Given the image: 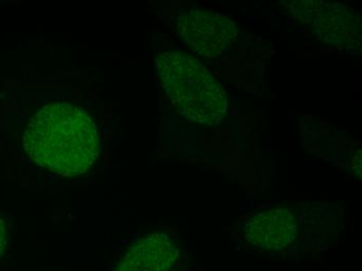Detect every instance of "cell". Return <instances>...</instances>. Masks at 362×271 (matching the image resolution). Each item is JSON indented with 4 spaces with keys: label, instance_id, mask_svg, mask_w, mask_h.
<instances>
[{
    "label": "cell",
    "instance_id": "1",
    "mask_svg": "<svg viewBox=\"0 0 362 271\" xmlns=\"http://www.w3.org/2000/svg\"><path fill=\"white\" fill-rule=\"evenodd\" d=\"M23 146L37 165L62 176L83 175L100 153L92 117L66 101L46 105L30 119Z\"/></svg>",
    "mask_w": 362,
    "mask_h": 271
},
{
    "label": "cell",
    "instance_id": "3",
    "mask_svg": "<svg viewBox=\"0 0 362 271\" xmlns=\"http://www.w3.org/2000/svg\"><path fill=\"white\" fill-rule=\"evenodd\" d=\"M295 18L308 24L317 39L346 50H361V17L356 11L339 2L296 0L284 2Z\"/></svg>",
    "mask_w": 362,
    "mask_h": 271
},
{
    "label": "cell",
    "instance_id": "4",
    "mask_svg": "<svg viewBox=\"0 0 362 271\" xmlns=\"http://www.w3.org/2000/svg\"><path fill=\"white\" fill-rule=\"evenodd\" d=\"M181 40L196 54L216 59L228 52L238 41L240 30L235 20L204 8H189L178 16Z\"/></svg>",
    "mask_w": 362,
    "mask_h": 271
},
{
    "label": "cell",
    "instance_id": "7",
    "mask_svg": "<svg viewBox=\"0 0 362 271\" xmlns=\"http://www.w3.org/2000/svg\"><path fill=\"white\" fill-rule=\"evenodd\" d=\"M8 226L2 218H0V258L6 252L8 246Z\"/></svg>",
    "mask_w": 362,
    "mask_h": 271
},
{
    "label": "cell",
    "instance_id": "6",
    "mask_svg": "<svg viewBox=\"0 0 362 271\" xmlns=\"http://www.w3.org/2000/svg\"><path fill=\"white\" fill-rule=\"evenodd\" d=\"M180 258V250L172 238L163 232H153L136 240L115 271H169Z\"/></svg>",
    "mask_w": 362,
    "mask_h": 271
},
{
    "label": "cell",
    "instance_id": "2",
    "mask_svg": "<svg viewBox=\"0 0 362 271\" xmlns=\"http://www.w3.org/2000/svg\"><path fill=\"white\" fill-rule=\"evenodd\" d=\"M156 66L168 98L187 120L207 127L223 123L228 112L226 93L199 59L169 50L158 54Z\"/></svg>",
    "mask_w": 362,
    "mask_h": 271
},
{
    "label": "cell",
    "instance_id": "5",
    "mask_svg": "<svg viewBox=\"0 0 362 271\" xmlns=\"http://www.w3.org/2000/svg\"><path fill=\"white\" fill-rule=\"evenodd\" d=\"M298 231L295 214L286 208H272L251 217L245 226L244 236L255 248L279 252L293 244Z\"/></svg>",
    "mask_w": 362,
    "mask_h": 271
}]
</instances>
